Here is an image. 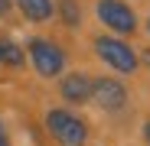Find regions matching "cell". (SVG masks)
Wrapping results in <instances>:
<instances>
[{
	"instance_id": "6da1fadb",
	"label": "cell",
	"mask_w": 150,
	"mask_h": 146,
	"mask_svg": "<svg viewBox=\"0 0 150 146\" xmlns=\"http://www.w3.org/2000/svg\"><path fill=\"white\" fill-rule=\"evenodd\" d=\"M46 130L59 146H85V140H88V124L79 114L62 110V107L46 114Z\"/></svg>"
},
{
	"instance_id": "7a4b0ae2",
	"label": "cell",
	"mask_w": 150,
	"mask_h": 146,
	"mask_svg": "<svg viewBox=\"0 0 150 146\" xmlns=\"http://www.w3.org/2000/svg\"><path fill=\"white\" fill-rule=\"evenodd\" d=\"M95 52L98 59H101L105 65H111L114 71H124V75H131V71H137V52L121 42L117 36H98L95 39Z\"/></svg>"
},
{
	"instance_id": "3957f363",
	"label": "cell",
	"mask_w": 150,
	"mask_h": 146,
	"mask_svg": "<svg viewBox=\"0 0 150 146\" xmlns=\"http://www.w3.org/2000/svg\"><path fill=\"white\" fill-rule=\"evenodd\" d=\"M30 59H33V68L39 71L42 78H56L62 75V68H65V52L56 45V42H49V39H30Z\"/></svg>"
},
{
	"instance_id": "277c9868",
	"label": "cell",
	"mask_w": 150,
	"mask_h": 146,
	"mask_svg": "<svg viewBox=\"0 0 150 146\" xmlns=\"http://www.w3.org/2000/svg\"><path fill=\"white\" fill-rule=\"evenodd\" d=\"M98 20L117 36H131L137 29V16L124 0H98Z\"/></svg>"
},
{
	"instance_id": "5b68a950",
	"label": "cell",
	"mask_w": 150,
	"mask_h": 146,
	"mask_svg": "<svg viewBox=\"0 0 150 146\" xmlns=\"http://www.w3.org/2000/svg\"><path fill=\"white\" fill-rule=\"evenodd\" d=\"M91 97H95V104L101 110H121L127 104V91H124V85L117 78H95Z\"/></svg>"
},
{
	"instance_id": "8992f818",
	"label": "cell",
	"mask_w": 150,
	"mask_h": 146,
	"mask_svg": "<svg viewBox=\"0 0 150 146\" xmlns=\"http://www.w3.org/2000/svg\"><path fill=\"white\" fill-rule=\"evenodd\" d=\"M91 78L88 75H82V71H72V75H65L62 78V85H59V94L65 97L69 104H85L88 97H91Z\"/></svg>"
},
{
	"instance_id": "52a82bcc",
	"label": "cell",
	"mask_w": 150,
	"mask_h": 146,
	"mask_svg": "<svg viewBox=\"0 0 150 146\" xmlns=\"http://www.w3.org/2000/svg\"><path fill=\"white\" fill-rule=\"evenodd\" d=\"M16 3L33 23H42V20L52 16V0H16Z\"/></svg>"
},
{
	"instance_id": "ba28073f",
	"label": "cell",
	"mask_w": 150,
	"mask_h": 146,
	"mask_svg": "<svg viewBox=\"0 0 150 146\" xmlns=\"http://www.w3.org/2000/svg\"><path fill=\"white\" fill-rule=\"evenodd\" d=\"M0 65H10V68H20L23 65V52H20V45L7 36H0Z\"/></svg>"
},
{
	"instance_id": "9c48e42d",
	"label": "cell",
	"mask_w": 150,
	"mask_h": 146,
	"mask_svg": "<svg viewBox=\"0 0 150 146\" xmlns=\"http://www.w3.org/2000/svg\"><path fill=\"white\" fill-rule=\"evenodd\" d=\"M59 7H62V16L69 26H79V7H75V0H59Z\"/></svg>"
},
{
	"instance_id": "30bf717a",
	"label": "cell",
	"mask_w": 150,
	"mask_h": 146,
	"mask_svg": "<svg viewBox=\"0 0 150 146\" xmlns=\"http://www.w3.org/2000/svg\"><path fill=\"white\" fill-rule=\"evenodd\" d=\"M10 13V0H0V16H7Z\"/></svg>"
},
{
	"instance_id": "8fae6325",
	"label": "cell",
	"mask_w": 150,
	"mask_h": 146,
	"mask_svg": "<svg viewBox=\"0 0 150 146\" xmlns=\"http://www.w3.org/2000/svg\"><path fill=\"white\" fill-rule=\"evenodd\" d=\"M0 146H7V136H4V124H0Z\"/></svg>"
},
{
	"instance_id": "7c38bea8",
	"label": "cell",
	"mask_w": 150,
	"mask_h": 146,
	"mask_svg": "<svg viewBox=\"0 0 150 146\" xmlns=\"http://www.w3.org/2000/svg\"><path fill=\"white\" fill-rule=\"evenodd\" d=\"M144 136L150 140V120H147V124H144Z\"/></svg>"
},
{
	"instance_id": "4fadbf2b",
	"label": "cell",
	"mask_w": 150,
	"mask_h": 146,
	"mask_svg": "<svg viewBox=\"0 0 150 146\" xmlns=\"http://www.w3.org/2000/svg\"><path fill=\"white\" fill-rule=\"evenodd\" d=\"M144 62H147V65H150V49H147V52H144Z\"/></svg>"
},
{
	"instance_id": "5bb4252c",
	"label": "cell",
	"mask_w": 150,
	"mask_h": 146,
	"mask_svg": "<svg viewBox=\"0 0 150 146\" xmlns=\"http://www.w3.org/2000/svg\"><path fill=\"white\" fill-rule=\"evenodd\" d=\"M147 33H150V16H147Z\"/></svg>"
}]
</instances>
